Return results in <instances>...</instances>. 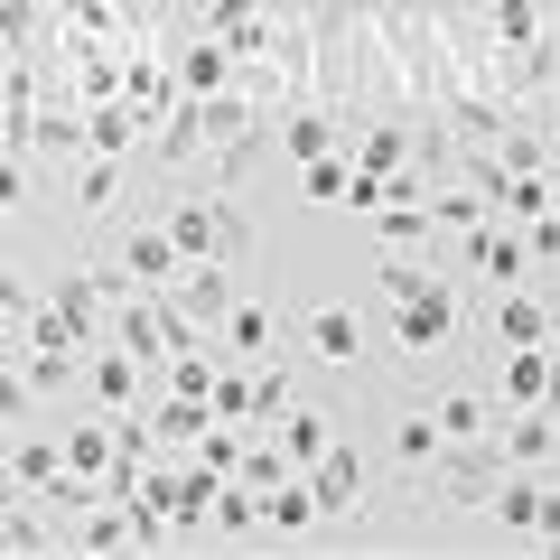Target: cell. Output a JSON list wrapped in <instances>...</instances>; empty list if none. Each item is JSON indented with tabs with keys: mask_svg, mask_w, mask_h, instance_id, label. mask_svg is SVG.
Returning <instances> with one entry per match:
<instances>
[{
	"mask_svg": "<svg viewBox=\"0 0 560 560\" xmlns=\"http://www.w3.org/2000/svg\"><path fill=\"white\" fill-rule=\"evenodd\" d=\"M47 10H66V0H47Z\"/></svg>",
	"mask_w": 560,
	"mask_h": 560,
	"instance_id": "obj_30",
	"label": "cell"
},
{
	"mask_svg": "<svg viewBox=\"0 0 560 560\" xmlns=\"http://www.w3.org/2000/svg\"><path fill=\"white\" fill-rule=\"evenodd\" d=\"M541 467H504L495 477V495H486V523H504V533H533V514H541Z\"/></svg>",
	"mask_w": 560,
	"mask_h": 560,
	"instance_id": "obj_13",
	"label": "cell"
},
{
	"mask_svg": "<svg viewBox=\"0 0 560 560\" xmlns=\"http://www.w3.org/2000/svg\"><path fill=\"white\" fill-rule=\"evenodd\" d=\"M318 486H308V467H290V477L271 486V495H261V533L271 541H300V533H318Z\"/></svg>",
	"mask_w": 560,
	"mask_h": 560,
	"instance_id": "obj_8",
	"label": "cell"
},
{
	"mask_svg": "<svg viewBox=\"0 0 560 560\" xmlns=\"http://www.w3.org/2000/svg\"><path fill=\"white\" fill-rule=\"evenodd\" d=\"M374 280H383V300H420V290H440L448 271H430V261H401V253H393V261H383Z\"/></svg>",
	"mask_w": 560,
	"mask_h": 560,
	"instance_id": "obj_25",
	"label": "cell"
},
{
	"mask_svg": "<svg viewBox=\"0 0 560 560\" xmlns=\"http://www.w3.org/2000/svg\"><path fill=\"white\" fill-rule=\"evenodd\" d=\"M57 458H66V467H84V477H103V467L121 458V420L103 411V420H75V430H57Z\"/></svg>",
	"mask_w": 560,
	"mask_h": 560,
	"instance_id": "obj_16",
	"label": "cell"
},
{
	"mask_svg": "<svg viewBox=\"0 0 560 560\" xmlns=\"http://www.w3.org/2000/svg\"><path fill=\"white\" fill-rule=\"evenodd\" d=\"M495 477H504V448H495V440H448V448H440V467H430L420 486H430L440 504H458V514H486Z\"/></svg>",
	"mask_w": 560,
	"mask_h": 560,
	"instance_id": "obj_2",
	"label": "cell"
},
{
	"mask_svg": "<svg viewBox=\"0 0 560 560\" xmlns=\"http://www.w3.org/2000/svg\"><path fill=\"white\" fill-rule=\"evenodd\" d=\"M140 131H150V121H140L131 113V103H94V121H84V150H103V160H131V150H140Z\"/></svg>",
	"mask_w": 560,
	"mask_h": 560,
	"instance_id": "obj_19",
	"label": "cell"
},
{
	"mask_svg": "<svg viewBox=\"0 0 560 560\" xmlns=\"http://www.w3.org/2000/svg\"><path fill=\"white\" fill-rule=\"evenodd\" d=\"M28 308H38V300H28V280L10 271V261H0V318H10V327H28Z\"/></svg>",
	"mask_w": 560,
	"mask_h": 560,
	"instance_id": "obj_26",
	"label": "cell"
},
{
	"mask_svg": "<svg viewBox=\"0 0 560 560\" xmlns=\"http://www.w3.org/2000/svg\"><path fill=\"white\" fill-rule=\"evenodd\" d=\"M308 486H318V514L327 523H355L364 514V458H355V440H327L318 458H308Z\"/></svg>",
	"mask_w": 560,
	"mask_h": 560,
	"instance_id": "obj_4",
	"label": "cell"
},
{
	"mask_svg": "<svg viewBox=\"0 0 560 560\" xmlns=\"http://www.w3.org/2000/svg\"><path fill=\"white\" fill-rule=\"evenodd\" d=\"M430 420H440L448 440H495V393H440Z\"/></svg>",
	"mask_w": 560,
	"mask_h": 560,
	"instance_id": "obj_20",
	"label": "cell"
},
{
	"mask_svg": "<svg viewBox=\"0 0 560 560\" xmlns=\"http://www.w3.org/2000/svg\"><path fill=\"white\" fill-rule=\"evenodd\" d=\"M458 10H486V0H458Z\"/></svg>",
	"mask_w": 560,
	"mask_h": 560,
	"instance_id": "obj_29",
	"label": "cell"
},
{
	"mask_svg": "<svg viewBox=\"0 0 560 560\" xmlns=\"http://www.w3.org/2000/svg\"><path fill=\"white\" fill-rule=\"evenodd\" d=\"M215 337L234 346V364H243V355H271V308L234 300V308H224V327H215Z\"/></svg>",
	"mask_w": 560,
	"mask_h": 560,
	"instance_id": "obj_21",
	"label": "cell"
},
{
	"mask_svg": "<svg viewBox=\"0 0 560 560\" xmlns=\"http://www.w3.org/2000/svg\"><path fill=\"white\" fill-rule=\"evenodd\" d=\"M57 440H47V430H20V440H10V477H20V486H47V477H57Z\"/></svg>",
	"mask_w": 560,
	"mask_h": 560,
	"instance_id": "obj_22",
	"label": "cell"
},
{
	"mask_svg": "<svg viewBox=\"0 0 560 560\" xmlns=\"http://www.w3.org/2000/svg\"><path fill=\"white\" fill-rule=\"evenodd\" d=\"M533 541H541V551H560V495H541V514H533Z\"/></svg>",
	"mask_w": 560,
	"mask_h": 560,
	"instance_id": "obj_27",
	"label": "cell"
},
{
	"mask_svg": "<svg viewBox=\"0 0 560 560\" xmlns=\"http://www.w3.org/2000/svg\"><path fill=\"white\" fill-rule=\"evenodd\" d=\"M448 337H458V290H420V300H393V346L401 355H448Z\"/></svg>",
	"mask_w": 560,
	"mask_h": 560,
	"instance_id": "obj_3",
	"label": "cell"
},
{
	"mask_svg": "<svg viewBox=\"0 0 560 560\" xmlns=\"http://www.w3.org/2000/svg\"><path fill=\"white\" fill-rule=\"evenodd\" d=\"M440 448H448V430H440L430 411H401V420H393V467H401V477H430Z\"/></svg>",
	"mask_w": 560,
	"mask_h": 560,
	"instance_id": "obj_18",
	"label": "cell"
},
{
	"mask_svg": "<svg viewBox=\"0 0 560 560\" xmlns=\"http://www.w3.org/2000/svg\"><path fill=\"white\" fill-rule=\"evenodd\" d=\"M300 337H308V355H318V364H355V355H364V318H355V308H337V300L308 308Z\"/></svg>",
	"mask_w": 560,
	"mask_h": 560,
	"instance_id": "obj_12",
	"label": "cell"
},
{
	"mask_svg": "<svg viewBox=\"0 0 560 560\" xmlns=\"http://www.w3.org/2000/svg\"><path fill=\"white\" fill-rule=\"evenodd\" d=\"M495 448H504V467H551V448H560V411H504L495 420Z\"/></svg>",
	"mask_w": 560,
	"mask_h": 560,
	"instance_id": "obj_9",
	"label": "cell"
},
{
	"mask_svg": "<svg viewBox=\"0 0 560 560\" xmlns=\"http://www.w3.org/2000/svg\"><path fill=\"white\" fill-rule=\"evenodd\" d=\"M160 224H168V243H178L187 261H243V253H253V215H243L224 187H206V197H197V187L168 197Z\"/></svg>",
	"mask_w": 560,
	"mask_h": 560,
	"instance_id": "obj_1",
	"label": "cell"
},
{
	"mask_svg": "<svg viewBox=\"0 0 560 560\" xmlns=\"http://www.w3.org/2000/svg\"><path fill=\"white\" fill-rule=\"evenodd\" d=\"M113 10H121V20H140V28H150V20L168 10V0H113Z\"/></svg>",
	"mask_w": 560,
	"mask_h": 560,
	"instance_id": "obj_28",
	"label": "cell"
},
{
	"mask_svg": "<svg viewBox=\"0 0 560 560\" xmlns=\"http://www.w3.org/2000/svg\"><path fill=\"white\" fill-rule=\"evenodd\" d=\"M75 197H84V215H113V197H121V160H84V178H75Z\"/></svg>",
	"mask_w": 560,
	"mask_h": 560,
	"instance_id": "obj_24",
	"label": "cell"
},
{
	"mask_svg": "<svg viewBox=\"0 0 560 560\" xmlns=\"http://www.w3.org/2000/svg\"><path fill=\"white\" fill-rule=\"evenodd\" d=\"M113 261L140 280V290H160V280H178V243H168V224H121V243H113Z\"/></svg>",
	"mask_w": 560,
	"mask_h": 560,
	"instance_id": "obj_7",
	"label": "cell"
},
{
	"mask_svg": "<svg viewBox=\"0 0 560 560\" xmlns=\"http://www.w3.org/2000/svg\"><path fill=\"white\" fill-rule=\"evenodd\" d=\"M206 411H215V420H243V430H253V374L215 364V393H206Z\"/></svg>",
	"mask_w": 560,
	"mask_h": 560,
	"instance_id": "obj_23",
	"label": "cell"
},
{
	"mask_svg": "<svg viewBox=\"0 0 560 560\" xmlns=\"http://www.w3.org/2000/svg\"><path fill=\"white\" fill-rule=\"evenodd\" d=\"M551 327H560V308L541 300V290H523V280H514V290H495V346H541Z\"/></svg>",
	"mask_w": 560,
	"mask_h": 560,
	"instance_id": "obj_11",
	"label": "cell"
},
{
	"mask_svg": "<svg viewBox=\"0 0 560 560\" xmlns=\"http://www.w3.org/2000/svg\"><path fill=\"white\" fill-rule=\"evenodd\" d=\"M271 440L290 448V467H308V458H318L327 440H346V430H337V411H318V401H290V411L271 420Z\"/></svg>",
	"mask_w": 560,
	"mask_h": 560,
	"instance_id": "obj_15",
	"label": "cell"
},
{
	"mask_svg": "<svg viewBox=\"0 0 560 560\" xmlns=\"http://www.w3.org/2000/svg\"><path fill=\"white\" fill-rule=\"evenodd\" d=\"M103 300H113V290H103V261H84V271H66V280H57V300H47V308H57V318L75 327L84 346H103V337H113V318H103Z\"/></svg>",
	"mask_w": 560,
	"mask_h": 560,
	"instance_id": "obj_6",
	"label": "cell"
},
{
	"mask_svg": "<svg viewBox=\"0 0 560 560\" xmlns=\"http://www.w3.org/2000/svg\"><path fill=\"white\" fill-rule=\"evenodd\" d=\"M168 75H178V94H224V84H234V47L197 28V38L178 47V66H168Z\"/></svg>",
	"mask_w": 560,
	"mask_h": 560,
	"instance_id": "obj_14",
	"label": "cell"
},
{
	"mask_svg": "<svg viewBox=\"0 0 560 560\" xmlns=\"http://www.w3.org/2000/svg\"><path fill=\"white\" fill-rule=\"evenodd\" d=\"M271 140L290 150V160H318V150H346V121L337 113H318V103H280V121H271Z\"/></svg>",
	"mask_w": 560,
	"mask_h": 560,
	"instance_id": "obj_10",
	"label": "cell"
},
{
	"mask_svg": "<svg viewBox=\"0 0 560 560\" xmlns=\"http://www.w3.org/2000/svg\"><path fill=\"white\" fill-rule=\"evenodd\" d=\"M160 290H168V308H187V318L215 337L224 308H234V261H178V280H160Z\"/></svg>",
	"mask_w": 560,
	"mask_h": 560,
	"instance_id": "obj_5",
	"label": "cell"
},
{
	"mask_svg": "<svg viewBox=\"0 0 560 560\" xmlns=\"http://www.w3.org/2000/svg\"><path fill=\"white\" fill-rule=\"evenodd\" d=\"M84 374H94V401H103V411H131V401H140V355H131V346H113V337H103Z\"/></svg>",
	"mask_w": 560,
	"mask_h": 560,
	"instance_id": "obj_17",
	"label": "cell"
}]
</instances>
